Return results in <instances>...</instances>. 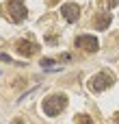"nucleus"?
I'll list each match as a JSON object with an SVG mask.
<instances>
[{
	"label": "nucleus",
	"instance_id": "2",
	"mask_svg": "<svg viewBox=\"0 0 119 124\" xmlns=\"http://www.w3.org/2000/svg\"><path fill=\"white\" fill-rule=\"evenodd\" d=\"M111 83H113V76H111L108 72H100V74L91 81V87H93L95 92H102V89H104V87H108Z\"/></svg>",
	"mask_w": 119,
	"mask_h": 124
},
{
	"label": "nucleus",
	"instance_id": "6",
	"mask_svg": "<svg viewBox=\"0 0 119 124\" xmlns=\"http://www.w3.org/2000/svg\"><path fill=\"white\" fill-rule=\"evenodd\" d=\"M35 44H30V41H26V39H20L17 41V52H22V54H26V57H30L33 52H35Z\"/></svg>",
	"mask_w": 119,
	"mask_h": 124
},
{
	"label": "nucleus",
	"instance_id": "9",
	"mask_svg": "<svg viewBox=\"0 0 119 124\" xmlns=\"http://www.w3.org/2000/svg\"><path fill=\"white\" fill-rule=\"evenodd\" d=\"M0 61H7V63H9V61H11V57H9V54H0Z\"/></svg>",
	"mask_w": 119,
	"mask_h": 124
},
{
	"label": "nucleus",
	"instance_id": "3",
	"mask_svg": "<svg viewBox=\"0 0 119 124\" xmlns=\"http://www.w3.org/2000/svg\"><path fill=\"white\" fill-rule=\"evenodd\" d=\"M76 46L82 48V50L95 52V50H98V39H95V37H89V35H80V37L76 39Z\"/></svg>",
	"mask_w": 119,
	"mask_h": 124
},
{
	"label": "nucleus",
	"instance_id": "4",
	"mask_svg": "<svg viewBox=\"0 0 119 124\" xmlns=\"http://www.w3.org/2000/svg\"><path fill=\"white\" fill-rule=\"evenodd\" d=\"M63 17L67 20V22H76L78 20V13H80V7L78 4H72V2H67V4H63Z\"/></svg>",
	"mask_w": 119,
	"mask_h": 124
},
{
	"label": "nucleus",
	"instance_id": "7",
	"mask_svg": "<svg viewBox=\"0 0 119 124\" xmlns=\"http://www.w3.org/2000/svg\"><path fill=\"white\" fill-rule=\"evenodd\" d=\"M108 22H111V15H108V13H102V15H100V20H98V31L106 28V26H108Z\"/></svg>",
	"mask_w": 119,
	"mask_h": 124
},
{
	"label": "nucleus",
	"instance_id": "10",
	"mask_svg": "<svg viewBox=\"0 0 119 124\" xmlns=\"http://www.w3.org/2000/svg\"><path fill=\"white\" fill-rule=\"evenodd\" d=\"M13 124H24V122H20V120H15V122H13Z\"/></svg>",
	"mask_w": 119,
	"mask_h": 124
},
{
	"label": "nucleus",
	"instance_id": "1",
	"mask_svg": "<svg viewBox=\"0 0 119 124\" xmlns=\"http://www.w3.org/2000/svg\"><path fill=\"white\" fill-rule=\"evenodd\" d=\"M63 107H65V96H63V94H54V96H48V98L43 100V111H46L48 116L61 113Z\"/></svg>",
	"mask_w": 119,
	"mask_h": 124
},
{
	"label": "nucleus",
	"instance_id": "8",
	"mask_svg": "<svg viewBox=\"0 0 119 124\" xmlns=\"http://www.w3.org/2000/svg\"><path fill=\"white\" fill-rule=\"evenodd\" d=\"M41 65H43V68H50V65H56V61H52V59H41Z\"/></svg>",
	"mask_w": 119,
	"mask_h": 124
},
{
	"label": "nucleus",
	"instance_id": "5",
	"mask_svg": "<svg viewBox=\"0 0 119 124\" xmlns=\"http://www.w3.org/2000/svg\"><path fill=\"white\" fill-rule=\"evenodd\" d=\"M9 9L13 11V20L15 22H20V20L26 17V9H24V4L20 0H9Z\"/></svg>",
	"mask_w": 119,
	"mask_h": 124
}]
</instances>
